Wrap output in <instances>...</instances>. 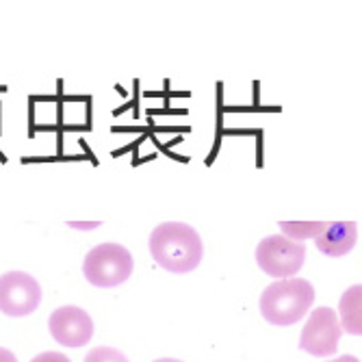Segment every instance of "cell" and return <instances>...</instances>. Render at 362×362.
Masks as SVG:
<instances>
[{"instance_id": "1", "label": "cell", "mask_w": 362, "mask_h": 362, "mask_svg": "<svg viewBox=\"0 0 362 362\" xmlns=\"http://www.w3.org/2000/svg\"><path fill=\"white\" fill-rule=\"evenodd\" d=\"M148 245L156 265L172 274H189L197 269L204 256V245L197 230L182 221H165L156 226Z\"/></svg>"}, {"instance_id": "2", "label": "cell", "mask_w": 362, "mask_h": 362, "mask_svg": "<svg viewBox=\"0 0 362 362\" xmlns=\"http://www.w3.org/2000/svg\"><path fill=\"white\" fill-rule=\"evenodd\" d=\"M313 302L315 288L308 280L286 278L262 291L260 315L274 325H295L306 317Z\"/></svg>"}, {"instance_id": "3", "label": "cell", "mask_w": 362, "mask_h": 362, "mask_svg": "<svg viewBox=\"0 0 362 362\" xmlns=\"http://www.w3.org/2000/svg\"><path fill=\"white\" fill-rule=\"evenodd\" d=\"M133 256L119 243H100L89 250L83 262V274L98 288H115L133 276Z\"/></svg>"}, {"instance_id": "4", "label": "cell", "mask_w": 362, "mask_h": 362, "mask_svg": "<svg viewBox=\"0 0 362 362\" xmlns=\"http://www.w3.org/2000/svg\"><path fill=\"white\" fill-rule=\"evenodd\" d=\"M256 262L267 276L286 280L304 267L306 245L284 235L265 237L256 247Z\"/></svg>"}, {"instance_id": "5", "label": "cell", "mask_w": 362, "mask_h": 362, "mask_svg": "<svg viewBox=\"0 0 362 362\" xmlns=\"http://www.w3.org/2000/svg\"><path fill=\"white\" fill-rule=\"evenodd\" d=\"M42 304V286L26 272H7L0 276V313L7 317H26Z\"/></svg>"}, {"instance_id": "6", "label": "cell", "mask_w": 362, "mask_h": 362, "mask_svg": "<svg viewBox=\"0 0 362 362\" xmlns=\"http://www.w3.org/2000/svg\"><path fill=\"white\" fill-rule=\"evenodd\" d=\"M341 332L343 327L339 323V315L332 308H315L302 330L300 349L317 358L334 356L339 351Z\"/></svg>"}, {"instance_id": "7", "label": "cell", "mask_w": 362, "mask_h": 362, "mask_svg": "<svg viewBox=\"0 0 362 362\" xmlns=\"http://www.w3.org/2000/svg\"><path fill=\"white\" fill-rule=\"evenodd\" d=\"M48 327L52 339L63 347H83L93 337V321L87 310L78 306H61L50 319Z\"/></svg>"}, {"instance_id": "8", "label": "cell", "mask_w": 362, "mask_h": 362, "mask_svg": "<svg viewBox=\"0 0 362 362\" xmlns=\"http://www.w3.org/2000/svg\"><path fill=\"white\" fill-rule=\"evenodd\" d=\"M358 241V223L356 221H332L315 237L317 250L330 258L349 254Z\"/></svg>"}, {"instance_id": "9", "label": "cell", "mask_w": 362, "mask_h": 362, "mask_svg": "<svg viewBox=\"0 0 362 362\" xmlns=\"http://www.w3.org/2000/svg\"><path fill=\"white\" fill-rule=\"evenodd\" d=\"M360 300H362V286L360 284H354L349 286L343 298H341V304H339V310H341V327L347 330V334H354V337H360L362 334V308H360Z\"/></svg>"}, {"instance_id": "10", "label": "cell", "mask_w": 362, "mask_h": 362, "mask_svg": "<svg viewBox=\"0 0 362 362\" xmlns=\"http://www.w3.org/2000/svg\"><path fill=\"white\" fill-rule=\"evenodd\" d=\"M280 228L284 230V237L288 239H308V237H317L321 230L325 228L323 221H317V223H288V221H280Z\"/></svg>"}, {"instance_id": "11", "label": "cell", "mask_w": 362, "mask_h": 362, "mask_svg": "<svg viewBox=\"0 0 362 362\" xmlns=\"http://www.w3.org/2000/svg\"><path fill=\"white\" fill-rule=\"evenodd\" d=\"M85 362H128V358L113 347H95L85 356Z\"/></svg>"}, {"instance_id": "12", "label": "cell", "mask_w": 362, "mask_h": 362, "mask_svg": "<svg viewBox=\"0 0 362 362\" xmlns=\"http://www.w3.org/2000/svg\"><path fill=\"white\" fill-rule=\"evenodd\" d=\"M30 362H72L65 354H59V351H44L40 356H35Z\"/></svg>"}, {"instance_id": "13", "label": "cell", "mask_w": 362, "mask_h": 362, "mask_svg": "<svg viewBox=\"0 0 362 362\" xmlns=\"http://www.w3.org/2000/svg\"><path fill=\"white\" fill-rule=\"evenodd\" d=\"M0 362H18V358L13 356V351L0 347Z\"/></svg>"}, {"instance_id": "14", "label": "cell", "mask_w": 362, "mask_h": 362, "mask_svg": "<svg viewBox=\"0 0 362 362\" xmlns=\"http://www.w3.org/2000/svg\"><path fill=\"white\" fill-rule=\"evenodd\" d=\"M330 362H360V360L354 358V356H341V358H334V360H330Z\"/></svg>"}, {"instance_id": "15", "label": "cell", "mask_w": 362, "mask_h": 362, "mask_svg": "<svg viewBox=\"0 0 362 362\" xmlns=\"http://www.w3.org/2000/svg\"><path fill=\"white\" fill-rule=\"evenodd\" d=\"M154 362H180V360H174V358H158Z\"/></svg>"}]
</instances>
